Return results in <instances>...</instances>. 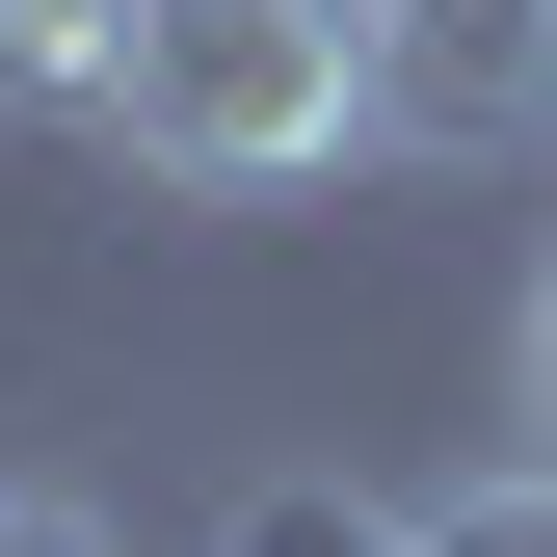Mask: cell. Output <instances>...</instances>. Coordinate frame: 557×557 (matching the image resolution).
Segmentation results:
<instances>
[{
	"instance_id": "1",
	"label": "cell",
	"mask_w": 557,
	"mask_h": 557,
	"mask_svg": "<svg viewBox=\"0 0 557 557\" xmlns=\"http://www.w3.org/2000/svg\"><path fill=\"white\" fill-rule=\"evenodd\" d=\"M107 160L186 186V213H293V186L398 160L372 0H133V53H107Z\"/></svg>"
},
{
	"instance_id": "2",
	"label": "cell",
	"mask_w": 557,
	"mask_h": 557,
	"mask_svg": "<svg viewBox=\"0 0 557 557\" xmlns=\"http://www.w3.org/2000/svg\"><path fill=\"white\" fill-rule=\"evenodd\" d=\"M107 53H133V0H0V107L107 133Z\"/></svg>"
},
{
	"instance_id": "3",
	"label": "cell",
	"mask_w": 557,
	"mask_h": 557,
	"mask_svg": "<svg viewBox=\"0 0 557 557\" xmlns=\"http://www.w3.org/2000/svg\"><path fill=\"white\" fill-rule=\"evenodd\" d=\"M213 557H425V505H345V478H265Z\"/></svg>"
},
{
	"instance_id": "4",
	"label": "cell",
	"mask_w": 557,
	"mask_h": 557,
	"mask_svg": "<svg viewBox=\"0 0 557 557\" xmlns=\"http://www.w3.org/2000/svg\"><path fill=\"white\" fill-rule=\"evenodd\" d=\"M425 557H557V451H505V478H451V505H425Z\"/></svg>"
},
{
	"instance_id": "5",
	"label": "cell",
	"mask_w": 557,
	"mask_h": 557,
	"mask_svg": "<svg viewBox=\"0 0 557 557\" xmlns=\"http://www.w3.org/2000/svg\"><path fill=\"white\" fill-rule=\"evenodd\" d=\"M0 557H133V505H81V478H0Z\"/></svg>"
},
{
	"instance_id": "6",
	"label": "cell",
	"mask_w": 557,
	"mask_h": 557,
	"mask_svg": "<svg viewBox=\"0 0 557 557\" xmlns=\"http://www.w3.org/2000/svg\"><path fill=\"white\" fill-rule=\"evenodd\" d=\"M505 372H531V451H557V265H531V345H505Z\"/></svg>"
}]
</instances>
